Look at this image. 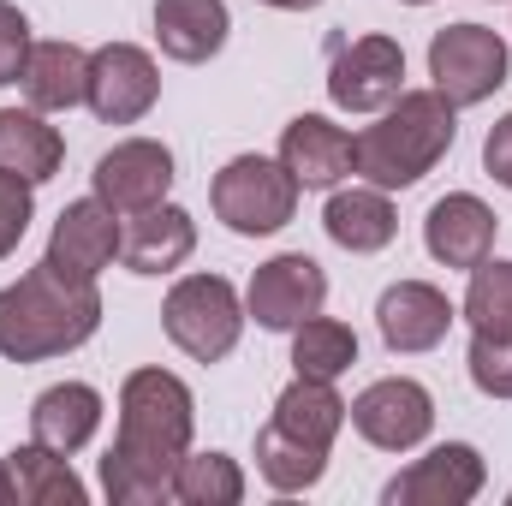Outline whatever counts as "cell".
Wrapping results in <instances>:
<instances>
[{
	"instance_id": "6da1fadb",
	"label": "cell",
	"mask_w": 512,
	"mask_h": 506,
	"mask_svg": "<svg viewBox=\"0 0 512 506\" xmlns=\"http://www.w3.org/2000/svg\"><path fill=\"white\" fill-rule=\"evenodd\" d=\"M197 399L173 370H131L120 387V435L102 459V489L114 506H155L173 495V471L191 453Z\"/></svg>"
},
{
	"instance_id": "7a4b0ae2",
	"label": "cell",
	"mask_w": 512,
	"mask_h": 506,
	"mask_svg": "<svg viewBox=\"0 0 512 506\" xmlns=\"http://www.w3.org/2000/svg\"><path fill=\"white\" fill-rule=\"evenodd\" d=\"M102 328V292L96 280H66L48 262L18 274L0 292V358L42 364L60 352H78Z\"/></svg>"
},
{
	"instance_id": "3957f363",
	"label": "cell",
	"mask_w": 512,
	"mask_h": 506,
	"mask_svg": "<svg viewBox=\"0 0 512 506\" xmlns=\"http://www.w3.org/2000/svg\"><path fill=\"white\" fill-rule=\"evenodd\" d=\"M459 108L441 90H399V102L382 108V120L358 131V173L376 191H405L423 173H435V161L453 149L459 137Z\"/></svg>"
},
{
	"instance_id": "277c9868",
	"label": "cell",
	"mask_w": 512,
	"mask_h": 506,
	"mask_svg": "<svg viewBox=\"0 0 512 506\" xmlns=\"http://www.w3.org/2000/svg\"><path fill=\"white\" fill-rule=\"evenodd\" d=\"M215 221H227V233L239 239H268L298 215V179L286 173V161L268 155H233L215 185H209Z\"/></svg>"
},
{
	"instance_id": "5b68a950",
	"label": "cell",
	"mask_w": 512,
	"mask_h": 506,
	"mask_svg": "<svg viewBox=\"0 0 512 506\" xmlns=\"http://www.w3.org/2000/svg\"><path fill=\"white\" fill-rule=\"evenodd\" d=\"M161 328H167V340L185 358L221 364L239 346V334H245V304H239L233 280H221V274H185L167 292V304H161Z\"/></svg>"
},
{
	"instance_id": "8992f818",
	"label": "cell",
	"mask_w": 512,
	"mask_h": 506,
	"mask_svg": "<svg viewBox=\"0 0 512 506\" xmlns=\"http://www.w3.org/2000/svg\"><path fill=\"white\" fill-rule=\"evenodd\" d=\"M507 72H512L507 42H501L495 30H483V24H447V30H435V42H429V78H435V90H441L453 108L489 102V96L507 84Z\"/></svg>"
},
{
	"instance_id": "52a82bcc",
	"label": "cell",
	"mask_w": 512,
	"mask_h": 506,
	"mask_svg": "<svg viewBox=\"0 0 512 506\" xmlns=\"http://www.w3.org/2000/svg\"><path fill=\"white\" fill-rule=\"evenodd\" d=\"M322 304H328V274L304 251L268 256L245 292V316H256V328H268V334H292L298 322L322 316Z\"/></svg>"
},
{
	"instance_id": "ba28073f",
	"label": "cell",
	"mask_w": 512,
	"mask_h": 506,
	"mask_svg": "<svg viewBox=\"0 0 512 506\" xmlns=\"http://www.w3.org/2000/svg\"><path fill=\"white\" fill-rule=\"evenodd\" d=\"M346 417H352V429H358L370 447H382V453H411V447L429 441V429H435V399H429L423 381L382 376L346 405Z\"/></svg>"
},
{
	"instance_id": "9c48e42d",
	"label": "cell",
	"mask_w": 512,
	"mask_h": 506,
	"mask_svg": "<svg viewBox=\"0 0 512 506\" xmlns=\"http://www.w3.org/2000/svg\"><path fill=\"white\" fill-rule=\"evenodd\" d=\"M161 96V72L149 60V48L137 42H108L90 54V114L102 126H137Z\"/></svg>"
},
{
	"instance_id": "30bf717a",
	"label": "cell",
	"mask_w": 512,
	"mask_h": 506,
	"mask_svg": "<svg viewBox=\"0 0 512 506\" xmlns=\"http://www.w3.org/2000/svg\"><path fill=\"white\" fill-rule=\"evenodd\" d=\"M405 90V48L393 36H358L328 66V96L346 114H382Z\"/></svg>"
},
{
	"instance_id": "8fae6325",
	"label": "cell",
	"mask_w": 512,
	"mask_h": 506,
	"mask_svg": "<svg viewBox=\"0 0 512 506\" xmlns=\"http://www.w3.org/2000/svg\"><path fill=\"white\" fill-rule=\"evenodd\" d=\"M90 179L114 215H143V209L167 203V191H173V149L155 137H126L96 161Z\"/></svg>"
},
{
	"instance_id": "7c38bea8",
	"label": "cell",
	"mask_w": 512,
	"mask_h": 506,
	"mask_svg": "<svg viewBox=\"0 0 512 506\" xmlns=\"http://www.w3.org/2000/svg\"><path fill=\"white\" fill-rule=\"evenodd\" d=\"M489 483V465L471 441H447L435 453H423L411 471H399L393 483L382 489L387 506H465L483 495Z\"/></svg>"
},
{
	"instance_id": "4fadbf2b",
	"label": "cell",
	"mask_w": 512,
	"mask_h": 506,
	"mask_svg": "<svg viewBox=\"0 0 512 506\" xmlns=\"http://www.w3.org/2000/svg\"><path fill=\"white\" fill-rule=\"evenodd\" d=\"M120 239H126V233H120L114 209H108L102 197H78V203L60 209L42 262H48L54 274H66V280H96V274L120 256Z\"/></svg>"
},
{
	"instance_id": "5bb4252c",
	"label": "cell",
	"mask_w": 512,
	"mask_h": 506,
	"mask_svg": "<svg viewBox=\"0 0 512 506\" xmlns=\"http://www.w3.org/2000/svg\"><path fill=\"white\" fill-rule=\"evenodd\" d=\"M280 161L298 179V191H334L358 167V137L322 114H298L280 137Z\"/></svg>"
},
{
	"instance_id": "9a60e30c",
	"label": "cell",
	"mask_w": 512,
	"mask_h": 506,
	"mask_svg": "<svg viewBox=\"0 0 512 506\" xmlns=\"http://www.w3.org/2000/svg\"><path fill=\"white\" fill-rule=\"evenodd\" d=\"M495 227H501V215L483 203V197H471V191H447L429 215H423V245L429 256L441 262V268H477L483 256L495 251Z\"/></svg>"
},
{
	"instance_id": "2e32d148",
	"label": "cell",
	"mask_w": 512,
	"mask_h": 506,
	"mask_svg": "<svg viewBox=\"0 0 512 506\" xmlns=\"http://www.w3.org/2000/svg\"><path fill=\"white\" fill-rule=\"evenodd\" d=\"M453 316L459 310L429 280H399V286H387L382 304H376V328H382L387 352H435L447 340Z\"/></svg>"
},
{
	"instance_id": "e0dca14e",
	"label": "cell",
	"mask_w": 512,
	"mask_h": 506,
	"mask_svg": "<svg viewBox=\"0 0 512 506\" xmlns=\"http://www.w3.org/2000/svg\"><path fill=\"white\" fill-rule=\"evenodd\" d=\"M18 84L36 114H72L90 96V54L78 42H30Z\"/></svg>"
},
{
	"instance_id": "ac0fdd59",
	"label": "cell",
	"mask_w": 512,
	"mask_h": 506,
	"mask_svg": "<svg viewBox=\"0 0 512 506\" xmlns=\"http://www.w3.org/2000/svg\"><path fill=\"white\" fill-rule=\"evenodd\" d=\"M227 0H155V42L179 66H203L227 48Z\"/></svg>"
},
{
	"instance_id": "d6986e66",
	"label": "cell",
	"mask_w": 512,
	"mask_h": 506,
	"mask_svg": "<svg viewBox=\"0 0 512 506\" xmlns=\"http://www.w3.org/2000/svg\"><path fill=\"white\" fill-rule=\"evenodd\" d=\"M268 429H280L286 441H298V447H310V453H334V435L346 429V399L334 393V381L298 376L280 399H274Z\"/></svg>"
},
{
	"instance_id": "ffe728a7",
	"label": "cell",
	"mask_w": 512,
	"mask_h": 506,
	"mask_svg": "<svg viewBox=\"0 0 512 506\" xmlns=\"http://www.w3.org/2000/svg\"><path fill=\"white\" fill-rule=\"evenodd\" d=\"M96 429H102V393L90 381H60V387L36 393V405H30V441L54 447L66 459L78 447H90Z\"/></svg>"
},
{
	"instance_id": "44dd1931",
	"label": "cell",
	"mask_w": 512,
	"mask_h": 506,
	"mask_svg": "<svg viewBox=\"0 0 512 506\" xmlns=\"http://www.w3.org/2000/svg\"><path fill=\"white\" fill-rule=\"evenodd\" d=\"M191 251H197V221L179 203H155V209L131 215L126 239H120V256H126L131 274H173Z\"/></svg>"
},
{
	"instance_id": "7402d4cb",
	"label": "cell",
	"mask_w": 512,
	"mask_h": 506,
	"mask_svg": "<svg viewBox=\"0 0 512 506\" xmlns=\"http://www.w3.org/2000/svg\"><path fill=\"white\" fill-rule=\"evenodd\" d=\"M322 227H328V239H334L340 251L370 256V251H387V245H393L399 215H393L387 191H376V185H364V191H358V185H352V191H334V197H328Z\"/></svg>"
},
{
	"instance_id": "603a6c76",
	"label": "cell",
	"mask_w": 512,
	"mask_h": 506,
	"mask_svg": "<svg viewBox=\"0 0 512 506\" xmlns=\"http://www.w3.org/2000/svg\"><path fill=\"white\" fill-rule=\"evenodd\" d=\"M66 161V137L36 108H0V173H18L30 185L54 179Z\"/></svg>"
},
{
	"instance_id": "cb8c5ba5",
	"label": "cell",
	"mask_w": 512,
	"mask_h": 506,
	"mask_svg": "<svg viewBox=\"0 0 512 506\" xmlns=\"http://www.w3.org/2000/svg\"><path fill=\"white\" fill-rule=\"evenodd\" d=\"M6 465H12V483H18V501L24 506H84V495H90L78 483V471L66 465V453H54L42 441L18 447Z\"/></svg>"
},
{
	"instance_id": "d4e9b609",
	"label": "cell",
	"mask_w": 512,
	"mask_h": 506,
	"mask_svg": "<svg viewBox=\"0 0 512 506\" xmlns=\"http://www.w3.org/2000/svg\"><path fill=\"white\" fill-rule=\"evenodd\" d=\"M358 364V334L334 316H310L292 328V370L316 381H340Z\"/></svg>"
},
{
	"instance_id": "484cf974",
	"label": "cell",
	"mask_w": 512,
	"mask_h": 506,
	"mask_svg": "<svg viewBox=\"0 0 512 506\" xmlns=\"http://www.w3.org/2000/svg\"><path fill=\"white\" fill-rule=\"evenodd\" d=\"M173 495L185 506H239L245 501V471L227 453H185L173 471Z\"/></svg>"
},
{
	"instance_id": "4316f807",
	"label": "cell",
	"mask_w": 512,
	"mask_h": 506,
	"mask_svg": "<svg viewBox=\"0 0 512 506\" xmlns=\"http://www.w3.org/2000/svg\"><path fill=\"white\" fill-rule=\"evenodd\" d=\"M256 471H262L268 489H280V495H304V489L322 483L328 453H310V447L286 441L280 429H262V435H256Z\"/></svg>"
},
{
	"instance_id": "83f0119b",
	"label": "cell",
	"mask_w": 512,
	"mask_h": 506,
	"mask_svg": "<svg viewBox=\"0 0 512 506\" xmlns=\"http://www.w3.org/2000/svg\"><path fill=\"white\" fill-rule=\"evenodd\" d=\"M459 316L483 334H512V262H495L483 256L471 268V286H465V304Z\"/></svg>"
},
{
	"instance_id": "f1b7e54d",
	"label": "cell",
	"mask_w": 512,
	"mask_h": 506,
	"mask_svg": "<svg viewBox=\"0 0 512 506\" xmlns=\"http://www.w3.org/2000/svg\"><path fill=\"white\" fill-rule=\"evenodd\" d=\"M465 364H471L477 393H489V399H512V334H483V328H471V352H465Z\"/></svg>"
},
{
	"instance_id": "f546056e",
	"label": "cell",
	"mask_w": 512,
	"mask_h": 506,
	"mask_svg": "<svg viewBox=\"0 0 512 506\" xmlns=\"http://www.w3.org/2000/svg\"><path fill=\"white\" fill-rule=\"evenodd\" d=\"M36 185L18 179V173H0V262L18 251V239L30 233V215H36Z\"/></svg>"
},
{
	"instance_id": "4dcf8cb0",
	"label": "cell",
	"mask_w": 512,
	"mask_h": 506,
	"mask_svg": "<svg viewBox=\"0 0 512 506\" xmlns=\"http://www.w3.org/2000/svg\"><path fill=\"white\" fill-rule=\"evenodd\" d=\"M24 60H30V18L12 0H0V90L18 84Z\"/></svg>"
},
{
	"instance_id": "1f68e13d",
	"label": "cell",
	"mask_w": 512,
	"mask_h": 506,
	"mask_svg": "<svg viewBox=\"0 0 512 506\" xmlns=\"http://www.w3.org/2000/svg\"><path fill=\"white\" fill-rule=\"evenodd\" d=\"M483 167H489L495 185H507L512 191V114L507 120H495V131L483 137Z\"/></svg>"
},
{
	"instance_id": "d6a6232c",
	"label": "cell",
	"mask_w": 512,
	"mask_h": 506,
	"mask_svg": "<svg viewBox=\"0 0 512 506\" xmlns=\"http://www.w3.org/2000/svg\"><path fill=\"white\" fill-rule=\"evenodd\" d=\"M0 506H18V483H12V465L0 459Z\"/></svg>"
},
{
	"instance_id": "836d02e7",
	"label": "cell",
	"mask_w": 512,
	"mask_h": 506,
	"mask_svg": "<svg viewBox=\"0 0 512 506\" xmlns=\"http://www.w3.org/2000/svg\"><path fill=\"white\" fill-rule=\"evenodd\" d=\"M262 6H274V12H310V6H322V0H262Z\"/></svg>"
},
{
	"instance_id": "e575fe53",
	"label": "cell",
	"mask_w": 512,
	"mask_h": 506,
	"mask_svg": "<svg viewBox=\"0 0 512 506\" xmlns=\"http://www.w3.org/2000/svg\"><path fill=\"white\" fill-rule=\"evenodd\" d=\"M405 6H429V0H405Z\"/></svg>"
}]
</instances>
